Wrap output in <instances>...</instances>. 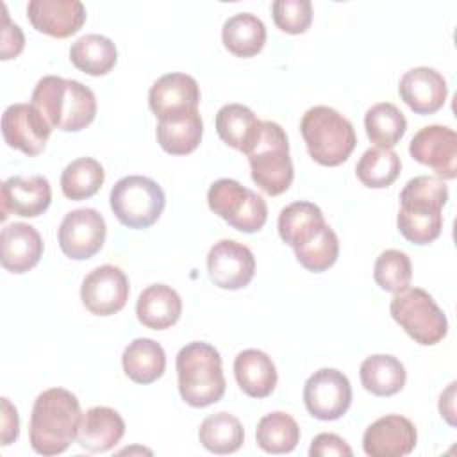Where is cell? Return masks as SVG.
<instances>
[{
    "instance_id": "8d00e7d4",
    "label": "cell",
    "mask_w": 457,
    "mask_h": 457,
    "mask_svg": "<svg viewBox=\"0 0 457 457\" xmlns=\"http://www.w3.org/2000/svg\"><path fill=\"white\" fill-rule=\"evenodd\" d=\"M373 278L377 286H380L384 291H403L405 287H409L412 278V266L409 255L395 248L384 250L375 261Z\"/></svg>"
},
{
    "instance_id": "ffe728a7",
    "label": "cell",
    "mask_w": 457,
    "mask_h": 457,
    "mask_svg": "<svg viewBox=\"0 0 457 457\" xmlns=\"http://www.w3.org/2000/svg\"><path fill=\"white\" fill-rule=\"evenodd\" d=\"M398 93L416 114H432L445 105L448 86L437 70L418 66L403 73L398 84Z\"/></svg>"
},
{
    "instance_id": "8992f818",
    "label": "cell",
    "mask_w": 457,
    "mask_h": 457,
    "mask_svg": "<svg viewBox=\"0 0 457 457\" xmlns=\"http://www.w3.org/2000/svg\"><path fill=\"white\" fill-rule=\"evenodd\" d=\"M252 180L268 195L277 196L289 189L295 170L289 157V141L284 129L270 120L262 121L255 146L246 154Z\"/></svg>"
},
{
    "instance_id": "83f0119b",
    "label": "cell",
    "mask_w": 457,
    "mask_h": 457,
    "mask_svg": "<svg viewBox=\"0 0 457 457\" xmlns=\"http://www.w3.org/2000/svg\"><path fill=\"white\" fill-rule=\"evenodd\" d=\"M204 121L196 111L161 118L157 121V143L171 155H186L196 150L202 141Z\"/></svg>"
},
{
    "instance_id": "52a82bcc",
    "label": "cell",
    "mask_w": 457,
    "mask_h": 457,
    "mask_svg": "<svg viewBox=\"0 0 457 457\" xmlns=\"http://www.w3.org/2000/svg\"><path fill=\"white\" fill-rule=\"evenodd\" d=\"M393 320L420 345L432 346L445 339L448 320L432 295L421 287H405L395 293L389 303Z\"/></svg>"
},
{
    "instance_id": "d6986e66",
    "label": "cell",
    "mask_w": 457,
    "mask_h": 457,
    "mask_svg": "<svg viewBox=\"0 0 457 457\" xmlns=\"http://www.w3.org/2000/svg\"><path fill=\"white\" fill-rule=\"evenodd\" d=\"M27 16L36 30L62 39L84 25L86 7L79 0H30Z\"/></svg>"
},
{
    "instance_id": "f546056e",
    "label": "cell",
    "mask_w": 457,
    "mask_h": 457,
    "mask_svg": "<svg viewBox=\"0 0 457 457\" xmlns=\"http://www.w3.org/2000/svg\"><path fill=\"white\" fill-rule=\"evenodd\" d=\"M359 375L364 389L375 396H393L403 389L407 380L403 364L396 357L386 353L366 357Z\"/></svg>"
},
{
    "instance_id": "30bf717a",
    "label": "cell",
    "mask_w": 457,
    "mask_h": 457,
    "mask_svg": "<svg viewBox=\"0 0 457 457\" xmlns=\"http://www.w3.org/2000/svg\"><path fill=\"white\" fill-rule=\"evenodd\" d=\"M303 403L311 416L321 421L339 420L352 403L348 377L336 368L314 371L303 386Z\"/></svg>"
},
{
    "instance_id": "7402d4cb",
    "label": "cell",
    "mask_w": 457,
    "mask_h": 457,
    "mask_svg": "<svg viewBox=\"0 0 457 457\" xmlns=\"http://www.w3.org/2000/svg\"><path fill=\"white\" fill-rule=\"evenodd\" d=\"M123 434L125 421L120 412L111 407L96 405L82 414L77 441L84 450L91 453H100L114 448Z\"/></svg>"
},
{
    "instance_id": "d6a6232c",
    "label": "cell",
    "mask_w": 457,
    "mask_h": 457,
    "mask_svg": "<svg viewBox=\"0 0 457 457\" xmlns=\"http://www.w3.org/2000/svg\"><path fill=\"white\" fill-rule=\"evenodd\" d=\"M255 439L266 453H289L300 441V427L287 412L275 411L259 420Z\"/></svg>"
},
{
    "instance_id": "1f68e13d",
    "label": "cell",
    "mask_w": 457,
    "mask_h": 457,
    "mask_svg": "<svg viewBox=\"0 0 457 457\" xmlns=\"http://www.w3.org/2000/svg\"><path fill=\"white\" fill-rule=\"evenodd\" d=\"M198 439L212 453H234L245 441L241 421L228 412H216L207 416L198 428Z\"/></svg>"
},
{
    "instance_id": "603a6c76",
    "label": "cell",
    "mask_w": 457,
    "mask_h": 457,
    "mask_svg": "<svg viewBox=\"0 0 457 457\" xmlns=\"http://www.w3.org/2000/svg\"><path fill=\"white\" fill-rule=\"evenodd\" d=\"M214 125L225 145L248 154L259 141L262 120L243 104H227L216 112Z\"/></svg>"
},
{
    "instance_id": "2e32d148",
    "label": "cell",
    "mask_w": 457,
    "mask_h": 457,
    "mask_svg": "<svg viewBox=\"0 0 457 457\" xmlns=\"http://www.w3.org/2000/svg\"><path fill=\"white\" fill-rule=\"evenodd\" d=\"M52 202V187L43 175H12L2 184L0 204L4 221L9 214L36 218L43 214Z\"/></svg>"
},
{
    "instance_id": "f35d334b",
    "label": "cell",
    "mask_w": 457,
    "mask_h": 457,
    "mask_svg": "<svg viewBox=\"0 0 457 457\" xmlns=\"http://www.w3.org/2000/svg\"><path fill=\"white\" fill-rule=\"evenodd\" d=\"M271 14L282 32L303 34L312 21V4L311 0H275Z\"/></svg>"
},
{
    "instance_id": "4316f807",
    "label": "cell",
    "mask_w": 457,
    "mask_h": 457,
    "mask_svg": "<svg viewBox=\"0 0 457 457\" xmlns=\"http://www.w3.org/2000/svg\"><path fill=\"white\" fill-rule=\"evenodd\" d=\"M121 364L125 375L132 382L145 386L162 377L166 368V353L157 341L150 337H137L125 346Z\"/></svg>"
},
{
    "instance_id": "e575fe53",
    "label": "cell",
    "mask_w": 457,
    "mask_h": 457,
    "mask_svg": "<svg viewBox=\"0 0 457 457\" xmlns=\"http://www.w3.org/2000/svg\"><path fill=\"white\" fill-rule=\"evenodd\" d=\"M402 161L398 154L393 148L380 146L368 148L355 166L357 179L371 189H382L391 186L398 179Z\"/></svg>"
},
{
    "instance_id": "7bdbcfd3",
    "label": "cell",
    "mask_w": 457,
    "mask_h": 457,
    "mask_svg": "<svg viewBox=\"0 0 457 457\" xmlns=\"http://www.w3.org/2000/svg\"><path fill=\"white\" fill-rule=\"evenodd\" d=\"M439 412L450 423L455 425V382H452L439 398Z\"/></svg>"
},
{
    "instance_id": "7c38bea8",
    "label": "cell",
    "mask_w": 457,
    "mask_h": 457,
    "mask_svg": "<svg viewBox=\"0 0 457 457\" xmlns=\"http://www.w3.org/2000/svg\"><path fill=\"white\" fill-rule=\"evenodd\" d=\"M52 134V125L34 104H12L2 114L4 141L29 157L39 155Z\"/></svg>"
},
{
    "instance_id": "4dcf8cb0",
    "label": "cell",
    "mask_w": 457,
    "mask_h": 457,
    "mask_svg": "<svg viewBox=\"0 0 457 457\" xmlns=\"http://www.w3.org/2000/svg\"><path fill=\"white\" fill-rule=\"evenodd\" d=\"M70 61L77 70L98 77L109 73L114 68L118 61V50L107 36L86 34L71 43Z\"/></svg>"
},
{
    "instance_id": "cb8c5ba5",
    "label": "cell",
    "mask_w": 457,
    "mask_h": 457,
    "mask_svg": "<svg viewBox=\"0 0 457 457\" xmlns=\"http://www.w3.org/2000/svg\"><path fill=\"white\" fill-rule=\"evenodd\" d=\"M136 314L143 327L164 330L175 325L182 314L180 295L166 284H152L139 293Z\"/></svg>"
},
{
    "instance_id": "484cf974",
    "label": "cell",
    "mask_w": 457,
    "mask_h": 457,
    "mask_svg": "<svg viewBox=\"0 0 457 457\" xmlns=\"http://www.w3.org/2000/svg\"><path fill=\"white\" fill-rule=\"evenodd\" d=\"M325 225L321 209L312 202H293L278 214V236L293 250L312 241Z\"/></svg>"
},
{
    "instance_id": "9a60e30c",
    "label": "cell",
    "mask_w": 457,
    "mask_h": 457,
    "mask_svg": "<svg viewBox=\"0 0 457 457\" xmlns=\"http://www.w3.org/2000/svg\"><path fill=\"white\" fill-rule=\"evenodd\" d=\"M129 298V278L121 268L104 264L89 271L80 286L84 307L96 316L120 312Z\"/></svg>"
},
{
    "instance_id": "d590c367",
    "label": "cell",
    "mask_w": 457,
    "mask_h": 457,
    "mask_svg": "<svg viewBox=\"0 0 457 457\" xmlns=\"http://www.w3.org/2000/svg\"><path fill=\"white\" fill-rule=\"evenodd\" d=\"M105 171L93 157H79L71 161L61 173L62 195L70 200H86L93 196L104 184Z\"/></svg>"
},
{
    "instance_id": "5bb4252c",
    "label": "cell",
    "mask_w": 457,
    "mask_h": 457,
    "mask_svg": "<svg viewBox=\"0 0 457 457\" xmlns=\"http://www.w3.org/2000/svg\"><path fill=\"white\" fill-rule=\"evenodd\" d=\"M207 273L214 286L236 291L248 286L253 278L255 257L246 245L221 239L207 253Z\"/></svg>"
},
{
    "instance_id": "5b68a950",
    "label": "cell",
    "mask_w": 457,
    "mask_h": 457,
    "mask_svg": "<svg viewBox=\"0 0 457 457\" xmlns=\"http://www.w3.org/2000/svg\"><path fill=\"white\" fill-rule=\"evenodd\" d=\"M300 132L309 155L321 166L343 164L357 145L350 120L328 105H314L305 111Z\"/></svg>"
},
{
    "instance_id": "ab89813d",
    "label": "cell",
    "mask_w": 457,
    "mask_h": 457,
    "mask_svg": "<svg viewBox=\"0 0 457 457\" xmlns=\"http://www.w3.org/2000/svg\"><path fill=\"white\" fill-rule=\"evenodd\" d=\"M2 7V48H0V59L9 61L21 54L25 46V36L20 29V25L12 23L7 14L5 4H0Z\"/></svg>"
},
{
    "instance_id": "b9f144b4",
    "label": "cell",
    "mask_w": 457,
    "mask_h": 457,
    "mask_svg": "<svg viewBox=\"0 0 457 457\" xmlns=\"http://www.w3.org/2000/svg\"><path fill=\"white\" fill-rule=\"evenodd\" d=\"M20 434V420L16 407L9 402V398H2V445L7 446L18 439Z\"/></svg>"
},
{
    "instance_id": "836d02e7",
    "label": "cell",
    "mask_w": 457,
    "mask_h": 457,
    "mask_svg": "<svg viewBox=\"0 0 457 457\" xmlns=\"http://www.w3.org/2000/svg\"><path fill=\"white\" fill-rule=\"evenodd\" d=\"M364 129L371 143L380 148H393L403 137L407 120L395 104L380 102L366 111Z\"/></svg>"
},
{
    "instance_id": "8fae6325",
    "label": "cell",
    "mask_w": 457,
    "mask_h": 457,
    "mask_svg": "<svg viewBox=\"0 0 457 457\" xmlns=\"http://www.w3.org/2000/svg\"><path fill=\"white\" fill-rule=\"evenodd\" d=\"M107 225L96 209L70 211L57 230L62 253L73 261H84L100 252L105 243Z\"/></svg>"
},
{
    "instance_id": "44dd1931",
    "label": "cell",
    "mask_w": 457,
    "mask_h": 457,
    "mask_svg": "<svg viewBox=\"0 0 457 457\" xmlns=\"http://www.w3.org/2000/svg\"><path fill=\"white\" fill-rule=\"evenodd\" d=\"M43 255V239L39 232L23 221L9 223L0 232V261L11 273L32 270Z\"/></svg>"
},
{
    "instance_id": "277c9868",
    "label": "cell",
    "mask_w": 457,
    "mask_h": 457,
    "mask_svg": "<svg viewBox=\"0 0 457 457\" xmlns=\"http://www.w3.org/2000/svg\"><path fill=\"white\" fill-rule=\"evenodd\" d=\"M177 378L182 400L191 407H207L225 395L220 352L204 341H191L177 353Z\"/></svg>"
},
{
    "instance_id": "d4e9b609",
    "label": "cell",
    "mask_w": 457,
    "mask_h": 457,
    "mask_svg": "<svg viewBox=\"0 0 457 457\" xmlns=\"http://www.w3.org/2000/svg\"><path fill=\"white\" fill-rule=\"evenodd\" d=\"M234 375L241 391L252 398H266L277 386V368L268 353L248 348L236 355Z\"/></svg>"
},
{
    "instance_id": "74e56055",
    "label": "cell",
    "mask_w": 457,
    "mask_h": 457,
    "mask_svg": "<svg viewBox=\"0 0 457 457\" xmlns=\"http://www.w3.org/2000/svg\"><path fill=\"white\" fill-rule=\"evenodd\" d=\"M295 255L296 261L309 271L321 273L328 270L339 255V241L336 232L328 225H325L312 241L300 248H295Z\"/></svg>"
},
{
    "instance_id": "9c48e42d",
    "label": "cell",
    "mask_w": 457,
    "mask_h": 457,
    "mask_svg": "<svg viewBox=\"0 0 457 457\" xmlns=\"http://www.w3.org/2000/svg\"><path fill=\"white\" fill-rule=\"evenodd\" d=\"M209 209L232 228L253 234L268 220V205L261 195L234 179H218L207 191Z\"/></svg>"
},
{
    "instance_id": "7a4b0ae2",
    "label": "cell",
    "mask_w": 457,
    "mask_h": 457,
    "mask_svg": "<svg viewBox=\"0 0 457 457\" xmlns=\"http://www.w3.org/2000/svg\"><path fill=\"white\" fill-rule=\"evenodd\" d=\"M448 202V186L434 175L411 179L400 193V211L396 227L400 234L414 245L436 241L443 228V207Z\"/></svg>"
},
{
    "instance_id": "3957f363",
    "label": "cell",
    "mask_w": 457,
    "mask_h": 457,
    "mask_svg": "<svg viewBox=\"0 0 457 457\" xmlns=\"http://www.w3.org/2000/svg\"><path fill=\"white\" fill-rule=\"evenodd\" d=\"M32 104L43 112L52 129L79 132L96 116L95 93L79 80L46 75L32 91Z\"/></svg>"
},
{
    "instance_id": "e0dca14e",
    "label": "cell",
    "mask_w": 457,
    "mask_h": 457,
    "mask_svg": "<svg viewBox=\"0 0 457 457\" xmlns=\"http://www.w3.org/2000/svg\"><path fill=\"white\" fill-rule=\"evenodd\" d=\"M416 441V427L409 418L386 414L366 428L362 448L370 457H402L414 450Z\"/></svg>"
},
{
    "instance_id": "f1b7e54d",
    "label": "cell",
    "mask_w": 457,
    "mask_h": 457,
    "mask_svg": "<svg viewBox=\"0 0 457 457\" xmlns=\"http://www.w3.org/2000/svg\"><path fill=\"white\" fill-rule=\"evenodd\" d=\"M223 46L236 57H253L266 43V27L252 12H237L225 20L221 27Z\"/></svg>"
},
{
    "instance_id": "4fadbf2b",
    "label": "cell",
    "mask_w": 457,
    "mask_h": 457,
    "mask_svg": "<svg viewBox=\"0 0 457 457\" xmlns=\"http://www.w3.org/2000/svg\"><path fill=\"white\" fill-rule=\"evenodd\" d=\"M414 161L432 168L439 179L457 177V134L446 125H427L420 129L409 143Z\"/></svg>"
},
{
    "instance_id": "60d3db41",
    "label": "cell",
    "mask_w": 457,
    "mask_h": 457,
    "mask_svg": "<svg viewBox=\"0 0 457 457\" xmlns=\"http://www.w3.org/2000/svg\"><path fill=\"white\" fill-rule=\"evenodd\" d=\"M309 455L311 457H330V455L352 457L353 452L348 446V443L343 437H339L337 434L321 432L312 439L311 448H309Z\"/></svg>"
},
{
    "instance_id": "ac0fdd59",
    "label": "cell",
    "mask_w": 457,
    "mask_h": 457,
    "mask_svg": "<svg viewBox=\"0 0 457 457\" xmlns=\"http://www.w3.org/2000/svg\"><path fill=\"white\" fill-rule=\"evenodd\" d=\"M198 104V82L187 73H166L159 77L148 91V105L157 120L196 111Z\"/></svg>"
},
{
    "instance_id": "ba28073f",
    "label": "cell",
    "mask_w": 457,
    "mask_h": 457,
    "mask_svg": "<svg viewBox=\"0 0 457 457\" xmlns=\"http://www.w3.org/2000/svg\"><path fill=\"white\" fill-rule=\"evenodd\" d=\"M109 204L121 225L148 228L161 218L166 196L155 180L143 175H129L112 186Z\"/></svg>"
},
{
    "instance_id": "6da1fadb",
    "label": "cell",
    "mask_w": 457,
    "mask_h": 457,
    "mask_svg": "<svg viewBox=\"0 0 457 457\" xmlns=\"http://www.w3.org/2000/svg\"><path fill=\"white\" fill-rule=\"evenodd\" d=\"M82 421L77 396L64 387H50L37 395L30 412L29 441L39 455H59L77 439Z\"/></svg>"
}]
</instances>
